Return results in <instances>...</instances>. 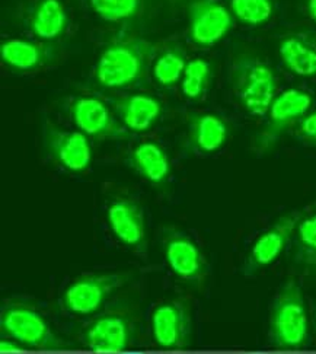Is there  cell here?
<instances>
[{"label":"cell","mask_w":316,"mask_h":354,"mask_svg":"<svg viewBox=\"0 0 316 354\" xmlns=\"http://www.w3.org/2000/svg\"><path fill=\"white\" fill-rule=\"evenodd\" d=\"M280 60L286 69L301 79L316 77V46L306 37L293 34L281 39Z\"/></svg>","instance_id":"cell-19"},{"label":"cell","mask_w":316,"mask_h":354,"mask_svg":"<svg viewBox=\"0 0 316 354\" xmlns=\"http://www.w3.org/2000/svg\"><path fill=\"white\" fill-rule=\"evenodd\" d=\"M114 110L122 126L131 133H145L159 121L163 106L154 95L133 93L113 101Z\"/></svg>","instance_id":"cell-16"},{"label":"cell","mask_w":316,"mask_h":354,"mask_svg":"<svg viewBox=\"0 0 316 354\" xmlns=\"http://www.w3.org/2000/svg\"><path fill=\"white\" fill-rule=\"evenodd\" d=\"M21 350H24V347L10 338H2V342H0V351L2 353H15Z\"/></svg>","instance_id":"cell-27"},{"label":"cell","mask_w":316,"mask_h":354,"mask_svg":"<svg viewBox=\"0 0 316 354\" xmlns=\"http://www.w3.org/2000/svg\"><path fill=\"white\" fill-rule=\"evenodd\" d=\"M191 145L201 153H214L229 138L226 122L214 114H192L188 121Z\"/></svg>","instance_id":"cell-20"},{"label":"cell","mask_w":316,"mask_h":354,"mask_svg":"<svg viewBox=\"0 0 316 354\" xmlns=\"http://www.w3.org/2000/svg\"><path fill=\"white\" fill-rule=\"evenodd\" d=\"M88 5L100 19L117 24L139 15L143 0H88Z\"/></svg>","instance_id":"cell-24"},{"label":"cell","mask_w":316,"mask_h":354,"mask_svg":"<svg viewBox=\"0 0 316 354\" xmlns=\"http://www.w3.org/2000/svg\"><path fill=\"white\" fill-rule=\"evenodd\" d=\"M212 79V64L201 57L187 62L180 86L181 93L188 101H200L209 89Z\"/></svg>","instance_id":"cell-22"},{"label":"cell","mask_w":316,"mask_h":354,"mask_svg":"<svg viewBox=\"0 0 316 354\" xmlns=\"http://www.w3.org/2000/svg\"><path fill=\"white\" fill-rule=\"evenodd\" d=\"M271 342L280 350H300L308 343L309 315L304 292L288 280L274 299L270 314Z\"/></svg>","instance_id":"cell-5"},{"label":"cell","mask_w":316,"mask_h":354,"mask_svg":"<svg viewBox=\"0 0 316 354\" xmlns=\"http://www.w3.org/2000/svg\"><path fill=\"white\" fill-rule=\"evenodd\" d=\"M185 50L181 46H171L163 50L152 63V77L163 89L174 88L181 82L187 66Z\"/></svg>","instance_id":"cell-21"},{"label":"cell","mask_w":316,"mask_h":354,"mask_svg":"<svg viewBox=\"0 0 316 354\" xmlns=\"http://www.w3.org/2000/svg\"><path fill=\"white\" fill-rule=\"evenodd\" d=\"M297 133L305 142L316 143V110L309 111L297 122Z\"/></svg>","instance_id":"cell-26"},{"label":"cell","mask_w":316,"mask_h":354,"mask_svg":"<svg viewBox=\"0 0 316 354\" xmlns=\"http://www.w3.org/2000/svg\"><path fill=\"white\" fill-rule=\"evenodd\" d=\"M232 17L245 26H263L274 13L272 0H225Z\"/></svg>","instance_id":"cell-23"},{"label":"cell","mask_w":316,"mask_h":354,"mask_svg":"<svg viewBox=\"0 0 316 354\" xmlns=\"http://www.w3.org/2000/svg\"><path fill=\"white\" fill-rule=\"evenodd\" d=\"M56 47L28 38H8L0 44V59L15 72H34L56 60Z\"/></svg>","instance_id":"cell-15"},{"label":"cell","mask_w":316,"mask_h":354,"mask_svg":"<svg viewBox=\"0 0 316 354\" xmlns=\"http://www.w3.org/2000/svg\"><path fill=\"white\" fill-rule=\"evenodd\" d=\"M235 18L221 0H191L188 37L198 47H212L229 34Z\"/></svg>","instance_id":"cell-10"},{"label":"cell","mask_w":316,"mask_h":354,"mask_svg":"<svg viewBox=\"0 0 316 354\" xmlns=\"http://www.w3.org/2000/svg\"><path fill=\"white\" fill-rule=\"evenodd\" d=\"M136 337L134 321L121 310L95 315L82 330V342L96 353H122L131 347Z\"/></svg>","instance_id":"cell-7"},{"label":"cell","mask_w":316,"mask_h":354,"mask_svg":"<svg viewBox=\"0 0 316 354\" xmlns=\"http://www.w3.org/2000/svg\"><path fill=\"white\" fill-rule=\"evenodd\" d=\"M26 26L39 41L62 37L68 26V13L60 0H38L26 15Z\"/></svg>","instance_id":"cell-17"},{"label":"cell","mask_w":316,"mask_h":354,"mask_svg":"<svg viewBox=\"0 0 316 354\" xmlns=\"http://www.w3.org/2000/svg\"><path fill=\"white\" fill-rule=\"evenodd\" d=\"M306 10L309 18L316 24V0H306Z\"/></svg>","instance_id":"cell-28"},{"label":"cell","mask_w":316,"mask_h":354,"mask_svg":"<svg viewBox=\"0 0 316 354\" xmlns=\"http://www.w3.org/2000/svg\"><path fill=\"white\" fill-rule=\"evenodd\" d=\"M155 54L156 47L143 38L115 39L96 60L95 79L105 89L143 88Z\"/></svg>","instance_id":"cell-1"},{"label":"cell","mask_w":316,"mask_h":354,"mask_svg":"<svg viewBox=\"0 0 316 354\" xmlns=\"http://www.w3.org/2000/svg\"><path fill=\"white\" fill-rule=\"evenodd\" d=\"M71 115L79 131L95 139H127V130L115 121L109 106L95 97H77L71 105Z\"/></svg>","instance_id":"cell-14"},{"label":"cell","mask_w":316,"mask_h":354,"mask_svg":"<svg viewBox=\"0 0 316 354\" xmlns=\"http://www.w3.org/2000/svg\"><path fill=\"white\" fill-rule=\"evenodd\" d=\"M0 330L24 348L56 351L66 347L43 312L25 299L6 301L0 310Z\"/></svg>","instance_id":"cell-2"},{"label":"cell","mask_w":316,"mask_h":354,"mask_svg":"<svg viewBox=\"0 0 316 354\" xmlns=\"http://www.w3.org/2000/svg\"><path fill=\"white\" fill-rule=\"evenodd\" d=\"M162 252L172 274L188 288L198 289L207 280V260L184 230L175 226H165L162 230Z\"/></svg>","instance_id":"cell-6"},{"label":"cell","mask_w":316,"mask_h":354,"mask_svg":"<svg viewBox=\"0 0 316 354\" xmlns=\"http://www.w3.org/2000/svg\"><path fill=\"white\" fill-rule=\"evenodd\" d=\"M134 279L133 271H104L82 274L66 286L60 296V306L68 315L95 317L106 302L129 286Z\"/></svg>","instance_id":"cell-4"},{"label":"cell","mask_w":316,"mask_h":354,"mask_svg":"<svg viewBox=\"0 0 316 354\" xmlns=\"http://www.w3.org/2000/svg\"><path fill=\"white\" fill-rule=\"evenodd\" d=\"M312 95L297 88L286 89L274 98L268 111V124L254 142L258 152H267L276 145L281 133L293 122H299L312 108Z\"/></svg>","instance_id":"cell-9"},{"label":"cell","mask_w":316,"mask_h":354,"mask_svg":"<svg viewBox=\"0 0 316 354\" xmlns=\"http://www.w3.org/2000/svg\"><path fill=\"white\" fill-rule=\"evenodd\" d=\"M230 84L243 110L264 117L277 97V77L271 67L254 54L243 53L232 63Z\"/></svg>","instance_id":"cell-3"},{"label":"cell","mask_w":316,"mask_h":354,"mask_svg":"<svg viewBox=\"0 0 316 354\" xmlns=\"http://www.w3.org/2000/svg\"><path fill=\"white\" fill-rule=\"evenodd\" d=\"M295 243L297 260L308 267H316V213L300 217Z\"/></svg>","instance_id":"cell-25"},{"label":"cell","mask_w":316,"mask_h":354,"mask_svg":"<svg viewBox=\"0 0 316 354\" xmlns=\"http://www.w3.org/2000/svg\"><path fill=\"white\" fill-rule=\"evenodd\" d=\"M150 335L160 350H184L191 339V308L184 299H169L150 314Z\"/></svg>","instance_id":"cell-8"},{"label":"cell","mask_w":316,"mask_h":354,"mask_svg":"<svg viewBox=\"0 0 316 354\" xmlns=\"http://www.w3.org/2000/svg\"><path fill=\"white\" fill-rule=\"evenodd\" d=\"M43 136L47 152L63 169L72 174H82L91 167L93 151L85 133L46 124Z\"/></svg>","instance_id":"cell-11"},{"label":"cell","mask_w":316,"mask_h":354,"mask_svg":"<svg viewBox=\"0 0 316 354\" xmlns=\"http://www.w3.org/2000/svg\"><path fill=\"white\" fill-rule=\"evenodd\" d=\"M105 217L118 242L133 251L146 250V219L139 201L126 196L114 197L106 204Z\"/></svg>","instance_id":"cell-12"},{"label":"cell","mask_w":316,"mask_h":354,"mask_svg":"<svg viewBox=\"0 0 316 354\" xmlns=\"http://www.w3.org/2000/svg\"><path fill=\"white\" fill-rule=\"evenodd\" d=\"M127 162L145 181L152 185H163L169 178V156L156 142L147 140L137 145L130 152Z\"/></svg>","instance_id":"cell-18"},{"label":"cell","mask_w":316,"mask_h":354,"mask_svg":"<svg viewBox=\"0 0 316 354\" xmlns=\"http://www.w3.org/2000/svg\"><path fill=\"white\" fill-rule=\"evenodd\" d=\"M300 217V213L296 212L284 214L255 239L245 260V274H255L257 271L271 266L277 260L295 236Z\"/></svg>","instance_id":"cell-13"}]
</instances>
